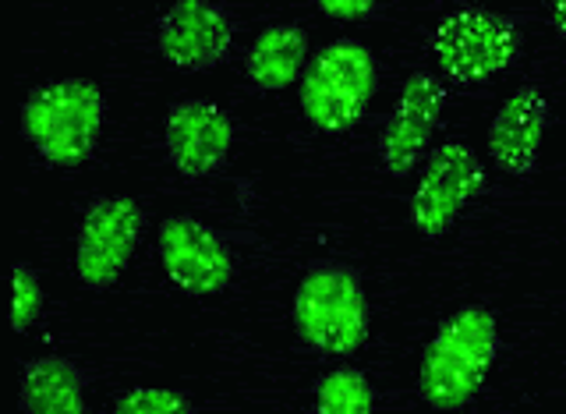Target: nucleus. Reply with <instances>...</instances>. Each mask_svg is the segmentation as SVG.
Returning a JSON list of instances; mask_svg holds the SVG:
<instances>
[{
    "label": "nucleus",
    "mask_w": 566,
    "mask_h": 414,
    "mask_svg": "<svg viewBox=\"0 0 566 414\" xmlns=\"http://www.w3.org/2000/svg\"><path fill=\"white\" fill-rule=\"evenodd\" d=\"M500 354V322L485 304H464L439 322L418 365V393L432 411L468 407Z\"/></svg>",
    "instance_id": "nucleus-1"
},
{
    "label": "nucleus",
    "mask_w": 566,
    "mask_h": 414,
    "mask_svg": "<svg viewBox=\"0 0 566 414\" xmlns=\"http://www.w3.org/2000/svg\"><path fill=\"white\" fill-rule=\"evenodd\" d=\"M294 333L323 358H350L368 337V294L361 273L347 262L315 259L291 304Z\"/></svg>",
    "instance_id": "nucleus-2"
},
{
    "label": "nucleus",
    "mask_w": 566,
    "mask_h": 414,
    "mask_svg": "<svg viewBox=\"0 0 566 414\" xmlns=\"http://www.w3.org/2000/svg\"><path fill=\"white\" fill-rule=\"evenodd\" d=\"M106 100L88 79H57L35 85L22 103V138L46 167H82L103 135Z\"/></svg>",
    "instance_id": "nucleus-3"
},
{
    "label": "nucleus",
    "mask_w": 566,
    "mask_h": 414,
    "mask_svg": "<svg viewBox=\"0 0 566 414\" xmlns=\"http://www.w3.org/2000/svg\"><path fill=\"white\" fill-rule=\"evenodd\" d=\"M379 93V64L358 40H333L308 61L297 82L301 114L323 135H344L358 124Z\"/></svg>",
    "instance_id": "nucleus-4"
},
{
    "label": "nucleus",
    "mask_w": 566,
    "mask_h": 414,
    "mask_svg": "<svg viewBox=\"0 0 566 414\" xmlns=\"http://www.w3.org/2000/svg\"><path fill=\"white\" fill-rule=\"evenodd\" d=\"M524 50L521 25L500 11L460 8L432 32L439 75L453 85H482L517 64Z\"/></svg>",
    "instance_id": "nucleus-5"
},
{
    "label": "nucleus",
    "mask_w": 566,
    "mask_h": 414,
    "mask_svg": "<svg viewBox=\"0 0 566 414\" xmlns=\"http://www.w3.org/2000/svg\"><path fill=\"white\" fill-rule=\"evenodd\" d=\"M489 188V174L482 156L468 142H442L424 156L418 185L407 203L411 227L421 238H442L474 199H482Z\"/></svg>",
    "instance_id": "nucleus-6"
},
{
    "label": "nucleus",
    "mask_w": 566,
    "mask_h": 414,
    "mask_svg": "<svg viewBox=\"0 0 566 414\" xmlns=\"http://www.w3.org/2000/svg\"><path fill=\"white\" fill-rule=\"evenodd\" d=\"M146 230V209L132 195H99L85 206L75 241V273L88 291H111Z\"/></svg>",
    "instance_id": "nucleus-7"
},
{
    "label": "nucleus",
    "mask_w": 566,
    "mask_h": 414,
    "mask_svg": "<svg viewBox=\"0 0 566 414\" xmlns=\"http://www.w3.org/2000/svg\"><path fill=\"white\" fill-rule=\"evenodd\" d=\"M156 251L167 280L191 298L227 291L234 280V251L220 230L195 220L188 213L167 216L156 234Z\"/></svg>",
    "instance_id": "nucleus-8"
},
{
    "label": "nucleus",
    "mask_w": 566,
    "mask_h": 414,
    "mask_svg": "<svg viewBox=\"0 0 566 414\" xmlns=\"http://www.w3.org/2000/svg\"><path fill=\"white\" fill-rule=\"evenodd\" d=\"M442 106H447V85L429 71H411L400 85L394 111L386 114L379 132V159L389 177H407L424 164V149L439 128Z\"/></svg>",
    "instance_id": "nucleus-9"
},
{
    "label": "nucleus",
    "mask_w": 566,
    "mask_h": 414,
    "mask_svg": "<svg viewBox=\"0 0 566 414\" xmlns=\"http://www.w3.org/2000/svg\"><path fill=\"white\" fill-rule=\"evenodd\" d=\"M156 46L177 71H212L230 58L234 18L212 0H177L156 22Z\"/></svg>",
    "instance_id": "nucleus-10"
},
{
    "label": "nucleus",
    "mask_w": 566,
    "mask_h": 414,
    "mask_svg": "<svg viewBox=\"0 0 566 414\" xmlns=\"http://www.w3.org/2000/svg\"><path fill=\"white\" fill-rule=\"evenodd\" d=\"M164 146L170 167L199 182L227 164L234 149V124L212 100H177L164 117Z\"/></svg>",
    "instance_id": "nucleus-11"
},
{
    "label": "nucleus",
    "mask_w": 566,
    "mask_h": 414,
    "mask_svg": "<svg viewBox=\"0 0 566 414\" xmlns=\"http://www.w3.org/2000/svg\"><path fill=\"white\" fill-rule=\"evenodd\" d=\"M548 128V100L538 85L524 82L495 111L489 124V159L510 177H524L538 167Z\"/></svg>",
    "instance_id": "nucleus-12"
},
{
    "label": "nucleus",
    "mask_w": 566,
    "mask_h": 414,
    "mask_svg": "<svg viewBox=\"0 0 566 414\" xmlns=\"http://www.w3.org/2000/svg\"><path fill=\"white\" fill-rule=\"evenodd\" d=\"M88 375L78 362L57 354L32 358L18 383V407L22 414H88Z\"/></svg>",
    "instance_id": "nucleus-13"
},
{
    "label": "nucleus",
    "mask_w": 566,
    "mask_h": 414,
    "mask_svg": "<svg viewBox=\"0 0 566 414\" xmlns=\"http://www.w3.org/2000/svg\"><path fill=\"white\" fill-rule=\"evenodd\" d=\"M312 61L308 32L294 22L265 25L255 43L244 53V75L262 93H280L294 82H301L305 68Z\"/></svg>",
    "instance_id": "nucleus-14"
},
{
    "label": "nucleus",
    "mask_w": 566,
    "mask_h": 414,
    "mask_svg": "<svg viewBox=\"0 0 566 414\" xmlns=\"http://www.w3.org/2000/svg\"><path fill=\"white\" fill-rule=\"evenodd\" d=\"M315 414H376L371 380L354 365H336L315 383Z\"/></svg>",
    "instance_id": "nucleus-15"
},
{
    "label": "nucleus",
    "mask_w": 566,
    "mask_h": 414,
    "mask_svg": "<svg viewBox=\"0 0 566 414\" xmlns=\"http://www.w3.org/2000/svg\"><path fill=\"white\" fill-rule=\"evenodd\" d=\"M114 414H195L188 393L170 386H135L120 393Z\"/></svg>",
    "instance_id": "nucleus-16"
},
{
    "label": "nucleus",
    "mask_w": 566,
    "mask_h": 414,
    "mask_svg": "<svg viewBox=\"0 0 566 414\" xmlns=\"http://www.w3.org/2000/svg\"><path fill=\"white\" fill-rule=\"evenodd\" d=\"M43 309V283L29 262H14V298H11V330L25 333Z\"/></svg>",
    "instance_id": "nucleus-17"
},
{
    "label": "nucleus",
    "mask_w": 566,
    "mask_h": 414,
    "mask_svg": "<svg viewBox=\"0 0 566 414\" xmlns=\"http://www.w3.org/2000/svg\"><path fill=\"white\" fill-rule=\"evenodd\" d=\"M318 11L329 14V18H347V22H354V18L382 14V4H371V0H323Z\"/></svg>",
    "instance_id": "nucleus-18"
},
{
    "label": "nucleus",
    "mask_w": 566,
    "mask_h": 414,
    "mask_svg": "<svg viewBox=\"0 0 566 414\" xmlns=\"http://www.w3.org/2000/svg\"><path fill=\"white\" fill-rule=\"evenodd\" d=\"M548 25L556 29V35L566 43V0H559V4H553V11H548Z\"/></svg>",
    "instance_id": "nucleus-19"
}]
</instances>
